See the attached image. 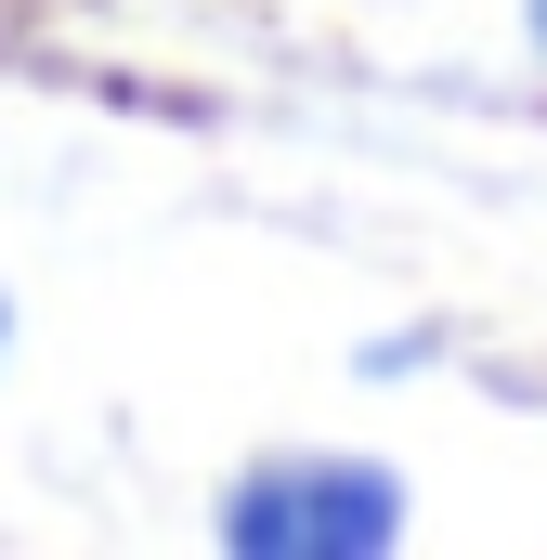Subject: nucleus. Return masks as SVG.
Listing matches in <instances>:
<instances>
[{
  "label": "nucleus",
  "instance_id": "1",
  "mask_svg": "<svg viewBox=\"0 0 547 560\" xmlns=\"http://www.w3.org/2000/svg\"><path fill=\"white\" fill-rule=\"evenodd\" d=\"M209 535L235 560H379L405 548V482L379 456H261L209 509Z\"/></svg>",
  "mask_w": 547,
  "mask_h": 560
},
{
  "label": "nucleus",
  "instance_id": "2",
  "mask_svg": "<svg viewBox=\"0 0 547 560\" xmlns=\"http://www.w3.org/2000/svg\"><path fill=\"white\" fill-rule=\"evenodd\" d=\"M522 26H535V52H547V0H522Z\"/></svg>",
  "mask_w": 547,
  "mask_h": 560
},
{
  "label": "nucleus",
  "instance_id": "3",
  "mask_svg": "<svg viewBox=\"0 0 547 560\" xmlns=\"http://www.w3.org/2000/svg\"><path fill=\"white\" fill-rule=\"evenodd\" d=\"M0 352H13V300H0Z\"/></svg>",
  "mask_w": 547,
  "mask_h": 560
}]
</instances>
